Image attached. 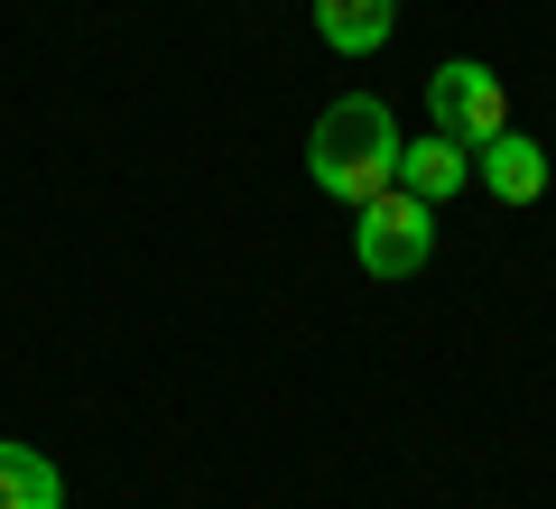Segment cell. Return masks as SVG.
Returning a JSON list of instances; mask_svg holds the SVG:
<instances>
[{"instance_id":"1","label":"cell","mask_w":556,"mask_h":509,"mask_svg":"<svg viewBox=\"0 0 556 509\" xmlns=\"http://www.w3.org/2000/svg\"><path fill=\"white\" fill-rule=\"evenodd\" d=\"M306 177L325 186L334 204H371L399 186V120L380 93H343L316 112V130H306Z\"/></svg>"},{"instance_id":"2","label":"cell","mask_w":556,"mask_h":509,"mask_svg":"<svg viewBox=\"0 0 556 509\" xmlns=\"http://www.w3.org/2000/svg\"><path fill=\"white\" fill-rule=\"evenodd\" d=\"M353 259H362V278H417L437 259V204H417L408 186L353 204Z\"/></svg>"},{"instance_id":"3","label":"cell","mask_w":556,"mask_h":509,"mask_svg":"<svg viewBox=\"0 0 556 509\" xmlns=\"http://www.w3.org/2000/svg\"><path fill=\"white\" fill-rule=\"evenodd\" d=\"M427 120H437L445 139H464V149H482V139L510 130V93H501V75L482 56H445L437 75H427Z\"/></svg>"},{"instance_id":"4","label":"cell","mask_w":556,"mask_h":509,"mask_svg":"<svg viewBox=\"0 0 556 509\" xmlns=\"http://www.w3.org/2000/svg\"><path fill=\"white\" fill-rule=\"evenodd\" d=\"M473 177L492 186V204H538V195L556 186V167H547V149H538L529 130H501V139H482Z\"/></svg>"},{"instance_id":"5","label":"cell","mask_w":556,"mask_h":509,"mask_svg":"<svg viewBox=\"0 0 556 509\" xmlns=\"http://www.w3.org/2000/svg\"><path fill=\"white\" fill-rule=\"evenodd\" d=\"M399 186H408L417 204H445V195H464V186H473V149H464V139H445V130H427V139H399Z\"/></svg>"},{"instance_id":"6","label":"cell","mask_w":556,"mask_h":509,"mask_svg":"<svg viewBox=\"0 0 556 509\" xmlns=\"http://www.w3.org/2000/svg\"><path fill=\"white\" fill-rule=\"evenodd\" d=\"M399 28V0H316V38L334 56H380Z\"/></svg>"},{"instance_id":"7","label":"cell","mask_w":556,"mask_h":509,"mask_svg":"<svg viewBox=\"0 0 556 509\" xmlns=\"http://www.w3.org/2000/svg\"><path fill=\"white\" fill-rule=\"evenodd\" d=\"M0 509H65V472L38 445H0Z\"/></svg>"}]
</instances>
